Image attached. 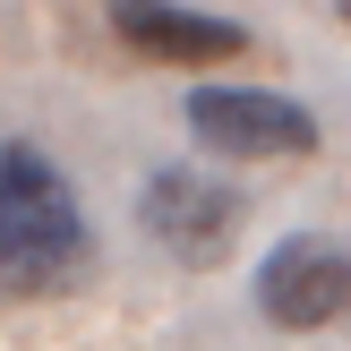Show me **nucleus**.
<instances>
[{"label":"nucleus","instance_id":"nucleus-1","mask_svg":"<svg viewBox=\"0 0 351 351\" xmlns=\"http://www.w3.org/2000/svg\"><path fill=\"white\" fill-rule=\"evenodd\" d=\"M95 266V232L77 215V189L51 163L43 146H0V291L17 300H43L69 291Z\"/></svg>","mask_w":351,"mask_h":351},{"label":"nucleus","instance_id":"nucleus-2","mask_svg":"<svg viewBox=\"0 0 351 351\" xmlns=\"http://www.w3.org/2000/svg\"><path fill=\"white\" fill-rule=\"evenodd\" d=\"M137 223H146V240L171 257V266H223L240 240V223H249V197H240L232 180H215V171L197 163H171L146 180V197H137Z\"/></svg>","mask_w":351,"mask_h":351},{"label":"nucleus","instance_id":"nucleus-3","mask_svg":"<svg viewBox=\"0 0 351 351\" xmlns=\"http://www.w3.org/2000/svg\"><path fill=\"white\" fill-rule=\"evenodd\" d=\"M189 129H197L206 154H232V163H300V154H317V112L274 95V86H197Z\"/></svg>","mask_w":351,"mask_h":351},{"label":"nucleus","instance_id":"nucleus-4","mask_svg":"<svg viewBox=\"0 0 351 351\" xmlns=\"http://www.w3.org/2000/svg\"><path fill=\"white\" fill-rule=\"evenodd\" d=\"M257 308L291 335H317V326L351 317V249L343 240H317V232H291L266 249L257 266Z\"/></svg>","mask_w":351,"mask_h":351},{"label":"nucleus","instance_id":"nucleus-5","mask_svg":"<svg viewBox=\"0 0 351 351\" xmlns=\"http://www.w3.org/2000/svg\"><path fill=\"white\" fill-rule=\"evenodd\" d=\"M112 34L137 60H163V69H215V60H240L249 51V34L232 17L180 9V0H112Z\"/></svg>","mask_w":351,"mask_h":351},{"label":"nucleus","instance_id":"nucleus-6","mask_svg":"<svg viewBox=\"0 0 351 351\" xmlns=\"http://www.w3.org/2000/svg\"><path fill=\"white\" fill-rule=\"evenodd\" d=\"M343 17H351V0H343Z\"/></svg>","mask_w":351,"mask_h":351}]
</instances>
